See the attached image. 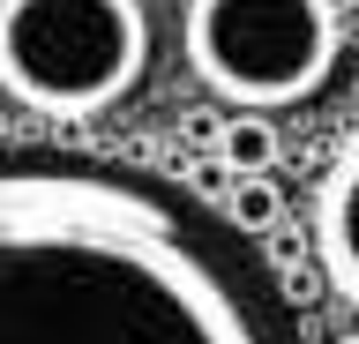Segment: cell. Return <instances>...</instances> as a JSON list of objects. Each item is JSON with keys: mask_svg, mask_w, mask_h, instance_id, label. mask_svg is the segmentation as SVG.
Here are the masks:
<instances>
[{"mask_svg": "<svg viewBox=\"0 0 359 344\" xmlns=\"http://www.w3.org/2000/svg\"><path fill=\"white\" fill-rule=\"evenodd\" d=\"M232 240L142 165L0 158V344H292Z\"/></svg>", "mask_w": 359, "mask_h": 344, "instance_id": "cell-1", "label": "cell"}, {"mask_svg": "<svg viewBox=\"0 0 359 344\" xmlns=\"http://www.w3.org/2000/svg\"><path fill=\"white\" fill-rule=\"evenodd\" d=\"M150 68L142 0H0V90L45 120L120 105Z\"/></svg>", "mask_w": 359, "mask_h": 344, "instance_id": "cell-2", "label": "cell"}, {"mask_svg": "<svg viewBox=\"0 0 359 344\" xmlns=\"http://www.w3.org/2000/svg\"><path fill=\"white\" fill-rule=\"evenodd\" d=\"M187 68L232 113H277L330 83V0H187Z\"/></svg>", "mask_w": 359, "mask_h": 344, "instance_id": "cell-3", "label": "cell"}, {"mask_svg": "<svg viewBox=\"0 0 359 344\" xmlns=\"http://www.w3.org/2000/svg\"><path fill=\"white\" fill-rule=\"evenodd\" d=\"M314 262L337 299L359 307V135L344 142L314 187Z\"/></svg>", "mask_w": 359, "mask_h": 344, "instance_id": "cell-4", "label": "cell"}, {"mask_svg": "<svg viewBox=\"0 0 359 344\" xmlns=\"http://www.w3.org/2000/svg\"><path fill=\"white\" fill-rule=\"evenodd\" d=\"M217 209H224V225H232V232L269 240V232L285 225V187H277V172H262V180H232Z\"/></svg>", "mask_w": 359, "mask_h": 344, "instance_id": "cell-5", "label": "cell"}, {"mask_svg": "<svg viewBox=\"0 0 359 344\" xmlns=\"http://www.w3.org/2000/svg\"><path fill=\"white\" fill-rule=\"evenodd\" d=\"M277 150H285V142H277V128H269V113H240L232 120V135H224V172H232V180H262L269 165H277Z\"/></svg>", "mask_w": 359, "mask_h": 344, "instance_id": "cell-6", "label": "cell"}, {"mask_svg": "<svg viewBox=\"0 0 359 344\" xmlns=\"http://www.w3.org/2000/svg\"><path fill=\"white\" fill-rule=\"evenodd\" d=\"M224 135H232V120H217V113H180V142H187V150H224Z\"/></svg>", "mask_w": 359, "mask_h": 344, "instance_id": "cell-7", "label": "cell"}, {"mask_svg": "<svg viewBox=\"0 0 359 344\" xmlns=\"http://www.w3.org/2000/svg\"><path fill=\"white\" fill-rule=\"evenodd\" d=\"M344 344H359V337H344Z\"/></svg>", "mask_w": 359, "mask_h": 344, "instance_id": "cell-8", "label": "cell"}]
</instances>
